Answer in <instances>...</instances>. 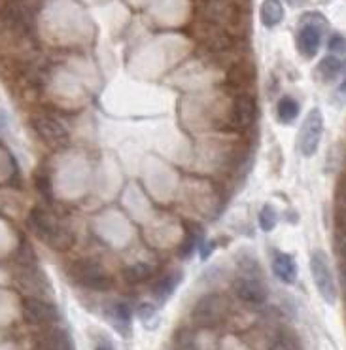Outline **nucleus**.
Masks as SVG:
<instances>
[{
	"label": "nucleus",
	"instance_id": "nucleus-31",
	"mask_svg": "<svg viewBox=\"0 0 346 350\" xmlns=\"http://www.w3.org/2000/svg\"><path fill=\"white\" fill-rule=\"evenodd\" d=\"M290 6H293V8H301V6H305L306 0H286Z\"/></svg>",
	"mask_w": 346,
	"mask_h": 350
},
{
	"label": "nucleus",
	"instance_id": "nucleus-4",
	"mask_svg": "<svg viewBox=\"0 0 346 350\" xmlns=\"http://www.w3.org/2000/svg\"><path fill=\"white\" fill-rule=\"evenodd\" d=\"M72 277L83 288L93 292H106L112 288V278L108 277L106 269L95 260H78L72 265Z\"/></svg>",
	"mask_w": 346,
	"mask_h": 350
},
{
	"label": "nucleus",
	"instance_id": "nucleus-24",
	"mask_svg": "<svg viewBox=\"0 0 346 350\" xmlns=\"http://www.w3.org/2000/svg\"><path fill=\"white\" fill-rule=\"evenodd\" d=\"M331 55H346V38L341 34H333L328 44Z\"/></svg>",
	"mask_w": 346,
	"mask_h": 350
},
{
	"label": "nucleus",
	"instance_id": "nucleus-7",
	"mask_svg": "<svg viewBox=\"0 0 346 350\" xmlns=\"http://www.w3.org/2000/svg\"><path fill=\"white\" fill-rule=\"evenodd\" d=\"M227 301L224 295L219 293H207L201 297L194 309V322L199 327H212L222 322V318L226 317Z\"/></svg>",
	"mask_w": 346,
	"mask_h": 350
},
{
	"label": "nucleus",
	"instance_id": "nucleus-32",
	"mask_svg": "<svg viewBox=\"0 0 346 350\" xmlns=\"http://www.w3.org/2000/svg\"><path fill=\"white\" fill-rule=\"evenodd\" d=\"M97 350H112V349H110V347H108V345H101V347H98Z\"/></svg>",
	"mask_w": 346,
	"mask_h": 350
},
{
	"label": "nucleus",
	"instance_id": "nucleus-15",
	"mask_svg": "<svg viewBox=\"0 0 346 350\" xmlns=\"http://www.w3.org/2000/svg\"><path fill=\"white\" fill-rule=\"evenodd\" d=\"M259 19L267 29L280 25L284 19V6L280 0H263V4L259 8Z\"/></svg>",
	"mask_w": 346,
	"mask_h": 350
},
{
	"label": "nucleus",
	"instance_id": "nucleus-26",
	"mask_svg": "<svg viewBox=\"0 0 346 350\" xmlns=\"http://www.w3.org/2000/svg\"><path fill=\"white\" fill-rule=\"evenodd\" d=\"M34 182H36V187L40 189V193L46 199H51V182H49L48 174H44V172H38L36 174V178H34Z\"/></svg>",
	"mask_w": 346,
	"mask_h": 350
},
{
	"label": "nucleus",
	"instance_id": "nucleus-28",
	"mask_svg": "<svg viewBox=\"0 0 346 350\" xmlns=\"http://www.w3.org/2000/svg\"><path fill=\"white\" fill-rule=\"evenodd\" d=\"M212 243H207V239L202 241L201 246H199V252H201V260H209V256L212 254Z\"/></svg>",
	"mask_w": 346,
	"mask_h": 350
},
{
	"label": "nucleus",
	"instance_id": "nucleus-27",
	"mask_svg": "<svg viewBox=\"0 0 346 350\" xmlns=\"http://www.w3.org/2000/svg\"><path fill=\"white\" fill-rule=\"evenodd\" d=\"M335 246H337V252L343 256V260L346 261V229H341L337 231V237H335Z\"/></svg>",
	"mask_w": 346,
	"mask_h": 350
},
{
	"label": "nucleus",
	"instance_id": "nucleus-13",
	"mask_svg": "<svg viewBox=\"0 0 346 350\" xmlns=\"http://www.w3.org/2000/svg\"><path fill=\"white\" fill-rule=\"evenodd\" d=\"M258 114V106L256 100L250 95H241V97L235 100L233 105V122L239 129H246L250 127Z\"/></svg>",
	"mask_w": 346,
	"mask_h": 350
},
{
	"label": "nucleus",
	"instance_id": "nucleus-16",
	"mask_svg": "<svg viewBox=\"0 0 346 350\" xmlns=\"http://www.w3.org/2000/svg\"><path fill=\"white\" fill-rule=\"evenodd\" d=\"M180 282H182V273H180V271H174V273L165 275L161 280H157V284L153 286V295H155V299L159 303L167 301L170 295L174 293V290H176Z\"/></svg>",
	"mask_w": 346,
	"mask_h": 350
},
{
	"label": "nucleus",
	"instance_id": "nucleus-5",
	"mask_svg": "<svg viewBox=\"0 0 346 350\" xmlns=\"http://www.w3.org/2000/svg\"><path fill=\"white\" fill-rule=\"evenodd\" d=\"M31 125H33L34 133L38 135V139L53 150H61V148L68 146V142H70V135H68L66 127L53 116L34 114Z\"/></svg>",
	"mask_w": 346,
	"mask_h": 350
},
{
	"label": "nucleus",
	"instance_id": "nucleus-29",
	"mask_svg": "<svg viewBox=\"0 0 346 350\" xmlns=\"http://www.w3.org/2000/svg\"><path fill=\"white\" fill-rule=\"evenodd\" d=\"M343 76H341V85H338V91L341 93H346V59L343 61Z\"/></svg>",
	"mask_w": 346,
	"mask_h": 350
},
{
	"label": "nucleus",
	"instance_id": "nucleus-17",
	"mask_svg": "<svg viewBox=\"0 0 346 350\" xmlns=\"http://www.w3.org/2000/svg\"><path fill=\"white\" fill-rule=\"evenodd\" d=\"M299 112H301V106L293 97L290 95H284V97L276 103V120L282 125H291V123L297 120Z\"/></svg>",
	"mask_w": 346,
	"mask_h": 350
},
{
	"label": "nucleus",
	"instance_id": "nucleus-3",
	"mask_svg": "<svg viewBox=\"0 0 346 350\" xmlns=\"http://www.w3.org/2000/svg\"><path fill=\"white\" fill-rule=\"evenodd\" d=\"M310 275H312L314 286L320 293V297L328 305H335L338 293L337 282H335V275H333L328 254L322 250H314L310 256Z\"/></svg>",
	"mask_w": 346,
	"mask_h": 350
},
{
	"label": "nucleus",
	"instance_id": "nucleus-21",
	"mask_svg": "<svg viewBox=\"0 0 346 350\" xmlns=\"http://www.w3.org/2000/svg\"><path fill=\"white\" fill-rule=\"evenodd\" d=\"M207 16L214 21V23L224 25L231 16V10L226 0H210L207 4Z\"/></svg>",
	"mask_w": 346,
	"mask_h": 350
},
{
	"label": "nucleus",
	"instance_id": "nucleus-12",
	"mask_svg": "<svg viewBox=\"0 0 346 350\" xmlns=\"http://www.w3.org/2000/svg\"><path fill=\"white\" fill-rule=\"evenodd\" d=\"M273 273L284 284H295L299 275L297 261L293 260V256L290 254L276 252L273 256Z\"/></svg>",
	"mask_w": 346,
	"mask_h": 350
},
{
	"label": "nucleus",
	"instance_id": "nucleus-18",
	"mask_svg": "<svg viewBox=\"0 0 346 350\" xmlns=\"http://www.w3.org/2000/svg\"><path fill=\"white\" fill-rule=\"evenodd\" d=\"M152 277H153V265L152 263H146V261L133 263V265L125 267V271H123V278H125L129 284H142V282L150 280Z\"/></svg>",
	"mask_w": 346,
	"mask_h": 350
},
{
	"label": "nucleus",
	"instance_id": "nucleus-1",
	"mask_svg": "<svg viewBox=\"0 0 346 350\" xmlns=\"http://www.w3.org/2000/svg\"><path fill=\"white\" fill-rule=\"evenodd\" d=\"M27 224L33 231L34 235L40 239L44 245H48L53 250H66L72 245V235L70 231L57 220L53 214H49L48 211H42V208H33Z\"/></svg>",
	"mask_w": 346,
	"mask_h": 350
},
{
	"label": "nucleus",
	"instance_id": "nucleus-23",
	"mask_svg": "<svg viewBox=\"0 0 346 350\" xmlns=\"http://www.w3.org/2000/svg\"><path fill=\"white\" fill-rule=\"evenodd\" d=\"M274 350H301V341H299V337L293 332L284 329L276 337Z\"/></svg>",
	"mask_w": 346,
	"mask_h": 350
},
{
	"label": "nucleus",
	"instance_id": "nucleus-8",
	"mask_svg": "<svg viewBox=\"0 0 346 350\" xmlns=\"http://www.w3.org/2000/svg\"><path fill=\"white\" fill-rule=\"evenodd\" d=\"M0 23L16 34H29L34 27V17L31 8L21 0H12L0 10Z\"/></svg>",
	"mask_w": 346,
	"mask_h": 350
},
{
	"label": "nucleus",
	"instance_id": "nucleus-6",
	"mask_svg": "<svg viewBox=\"0 0 346 350\" xmlns=\"http://www.w3.org/2000/svg\"><path fill=\"white\" fill-rule=\"evenodd\" d=\"M322 135L323 116L322 112H320V108H312V110H308V114L305 116V122H303L301 131H299L297 146L303 157H312V155L318 152L320 142H322Z\"/></svg>",
	"mask_w": 346,
	"mask_h": 350
},
{
	"label": "nucleus",
	"instance_id": "nucleus-11",
	"mask_svg": "<svg viewBox=\"0 0 346 350\" xmlns=\"http://www.w3.org/2000/svg\"><path fill=\"white\" fill-rule=\"evenodd\" d=\"M36 350H74L72 339L63 327L49 326L44 334L38 337Z\"/></svg>",
	"mask_w": 346,
	"mask_h": 350
},
{
	"label": "nucleus",
	"instance_id": "nucleus-22",
	"mask_svg": "<svg viewBox=\"0 0 346 350\" xmlns=\"http://www.w3.org/2000/svg\"><path fill=\"white\" fill-rule=\"evenodd\" d=\"M259 228L261 231H265V233H271L274 228H276V224H278V214L274 211L273 204H263V208L259 211Z\"/></svg>",
	"mask_w": 346,
	"mask_h": 350
},
{
	"label": "nucleus",
	"instance_id": "nucleus-25",
	"mask_svg": "<svg viewBox=\"0 0 346 350\" xmlns=\"http://www.w3.org/2000/svg\"><path fill=\"white\" fill-rule=\"evenodd\" d=\"M138 317H140V320L144 322L146 326H150V320H157V310H155V307L153 305H150V303H142L140 307H138Z\"/></svg>",
	"mask_w": 346,
	"mask_h": 350
},
{
	"label": "nucleus",
	"instance_id": "nucleus-30",
	"mask_svg": "<svg viewBox=\"0 0 346 350\" xmlns=\"http://www.w3.org/2000/svg\"><path fill=\"white\" fill-rule=\"evenodd\" d=\"M338 275H341V284H343V288H345V292H346V261H343V263H341Z\"/></svg>",
	"mask_w": 346,
	"mask_h": 350
},
{
	"label": "nucleus",
	"instance_id": "nucleus-19",
	"mask_svg": "<svg viewBox=\"0 0 346 350\" xmlns=\"http://www.w3.org/2000/svg\"><path fill=\"white\" fill-rule=\"evenodd\" d=\"M202 241H204V233H202V229L191 226V228L187 229V237H185L184 246L180 248V256H182L184 260L185 258H191V254L201 246Z\"/></svg>",
	"mask_w": 346,
	"mask_h": 350
},
{
	"label": "nucleus",
	"instance_id": "nucleus-2",
	"mask_svg": "<svg viewBox=\"0 0 346 350\" xmlns=\"http://www.w3.org/2000/svg\"><path fill=\"white\" fill-rule=\"evenodd\" d=\"M325 27H328V21L320 14H306L301 19V27L295 34V46L303 57L312 59L314 55H318Z\"/></svg>",
	"mask_w": 346,
	"mask_h": 350
},
{
	"label": "nucleus",
	"instance_id": "nucleus-10",
	"mask_svg": "<svg viewBox=\"0 0 346 350\" xmlns=\"http://www.w3.org/2000/svg\"><path fill=\"white\" fill-rule=\"evenodd\" d=\"M233 288L237 297L248 305H263L267 301V286L261 277L242 275L235 280Z\"/></svg>",
	"mask_w": 346,
	"mask_h": 350
},
{
	"label": "nucleus",
	"instance_id": "nucleus-20",
	"mask_svg": "<svg viewBox=\"0 0 346 350\" xmlns=\"http://www.w3.org/2000/svg\"><path fill=\"white\" fill-rule=\"evenodd\" d=\"M112 320L116 327L120 329L121 334H127V329L131 326V307L127 303H116L112 307Z\"/></svg>",
	"mask_w": 346,
	"mask_h": 350
},
{
	"label": "nucleus",
	"instance_id": "nucleus-9",
	"mask_svg": "<svg viewBox=\"0 0 346 350\" xmlns=\"http://www.w3.org/2000/svg\"><path fill=\"white\" fill-rule=\"evenodd\" d=\"M21 310H23V318L27 320V324H31V326L49 327L59 320V310L55 305L42 299V297H36V295L25 297Z\"/></svg>",
	"mask_w": 346,
	"mask_h": 350
},
{
	"label": "nucleus",
	"instance_id": "nucleus-14",
	"mask_svg": "<svg viewBox=\"0 0 346 350\" xmlns=\"http://www.w3.org/2000/svg\"><path fill=\"white\" fill-rule=\"evenodd\" d=\"M343 59L338 57V55H325V57L318 63L316 66V74H318V78L322 80L323 83H331L335 82L337 78L343 76Z\"/></svg>",
	"mask_w": 346,
	"mask_h": 350
}]
</instances>
